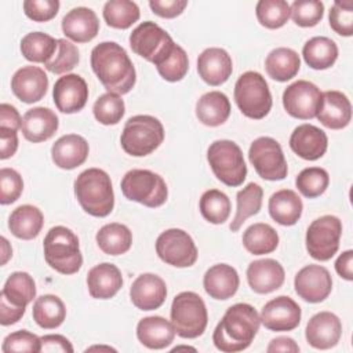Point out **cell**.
Segmentation results:
<instances>
[{"label":"cell","mask_w":353,"mask_h":353,"mask_svg":"<svg viewBox=\"0 0 353 353\" xmlns=\"http://www.w3.org/2000/svg\"><path fill=\"white\" fill-rule=\"evenodd\" d=\"M1 243H3V258H1V265H4V263L8 261V258L12 255V250H11V247H10V244H8V241H7V239H6V237H1Z\"/></svg>","instance_id":"cell-61"},{"label":"cell","mask_w":353,"mask_h":353,"mask_svg":"<svg viewBox=\"0 0 353 353\" xmlns=\"http://www.w3.org/2000/svg\"><path fill=\"white\" fill-rule=\"evenodd\" d=\"M26 307L11 305L6 298L0 296V323L1 325H11L18 323L25 314Z\"/></svg>","instance_id":"cell-58"},{"label":"cell","mask_w":353,"mask_h":353,"mask_svg":"<svg viewBox=\"0 0 353 353\" xmlns=\"http://www.w3.org/2000/svg\"><path fill=\"white\" fill-rule=\"evenodd\" d=\"M186 0H150L149 7L150 10L161 17V18H175L183 12L186 8Z\"/></svg>","instance_id":"cell-54"},{"label":"cell","mask_w":353,"mask_h":353,"mask_svg":"<svg viewBox=\"0 0 353 353\" xmlns=\"http://www.w3.org/2000/svg\"><path fill=\"white\" fill-rule=\"evenodd\" d=\"M175 328L172 323L161 316H149L139 320L137 336L139 342L149 349H164L174 342Z\"/></svg>","instance_id":"cell-30"},{"label":"cell","mask_w":353,"mask_h":353,"mask_svg":"<svg viewBox=\"0 0 353 353\" xmlns=\"http://www.w3.org/2000/svg\"><path fill=\"white\" fill-rule=\"evenodd\" d=\"M234 101L240 112L254 120H261L272 109V94L265 77L254 70L243 73L234 84Z\"/></svg>","instance_id":"cell-7"},{"label":"cell","mask_w":353,"mask_h":353,"mask_svg":"<svg viewBox=\"0 0 353 353\" xmlns=\"http://www.w3.org/2000/svg\"><path fill=\"white\" fill-rule=\"evenodd\" d=\"M92 112L97 121H99L103 125H113L123 119L125 105L120 95L106 92L95 101Z\"/></svg>","instance_id":"cell-46"},{"label":"cell","mask_w":353,"mask_h":353,"mask_svg":"<svg viewBox=\"0 0 353 353\" xmlns=\"http://www.w3.org/2000/svg\"><path fill=\"white\" fill-rule=\"evenodd\" d=\"M22 119L15 106L10 103L0 105V128L18 131L21 128Z\"/></svg>","instance_id":"cell-56"},{"label":"cell","mask_w":353,"mask_h":353,"mask_svg":"<svg viewBox=\"0 0 353 353\" xmlns=\"http://www.w3.org/2000/svg\"><path fill=\"white\" fill-rule=\"evenodd\" d=\"M262 197H263V190L255 182L248 183L245 188L237 192L236 215L229 225L232 232H237L250 216L256 215L259 212L262 207Z\"/></svg>","instance_id":"cell-40"},{"label":"cell","mask_w":353,"mask_h":353,"mask_svg":"<svg viewBox=\"0 0 353 353\" xmlns=\"http://www.w3.org/2000/svg\"><path fill=\"white\" fill-rule=\"evenodd\" d=\"M79 61H80V55H79L77 47L66 39H58L57 51L54 57L44 63V66L48 72L54 74H63L74 69Z\"/></svg>","instance_id":"cell-47"},{"label":"cell","mask_w":353,"mask_h":353,"mask_svg":"<svg viewBox=\"0 0 353 353\" xmlns=\"http://www.w3.org/2000/svg\"><path fill=\"white\" fill-rule=\"evenodd\" d=\"M320 102V88L307 80L294 81L283 92V106L285 112L299 120L316 117Z\"/></svg>","instance_id":"cell-14"},{"label":"cell","mask_w":353,"mask_h":353,"mask_svg":"<svg viewBox=\"0 0 353 353\" xmlns=\"http://www.w3.org/2000/svg\"><path fill=\"white\" fill-rule=\"evenodd\" d=\"M342 335V323L339 317L331 312H319L310 317L305 330L307 343L314 349L334 347Z\"/></svg>","instance_id":"cell-18"},{"label":"cell","mask_w":353,"mask_h":353,"mask_svg":"<svg viewBox=\"0 0 353 353\" xmlns=\"http://www.w3.org/2000/svg\"><path fill=\"white\" fill-rule=\"evenodd\" d=\"M120 186L125 199L149 208L163 205L168 197L165 181L150 170H130L123 176Z\"/></svg>","instance_id":"cell-9"},{"label":"cell","mask_w":353,"mask_h":353,"mask_svg":"<svg viewBox=\"0 0 353 353\" xmlns=\"http://www.w3.org/2000/svg\"><path fill=\"white\" fill-rule=\"evenodd\" d=\"M294 288L298 296L303 301L309 303H319L331 294L332 279L324 266L307 265L295 274Z\"/></svg>","instance_id":"cell-15"},{"label":"cell","mask_w":353,"mask_h":353,"mask_svg":"<svg viewBox=\"0 0 353 353\" xmlns=\"http://www.w3.org/2000/svg\"><path fill=\"white\" fill-rule=\"evenodd\" d=\"M4 353L11 352H41V338L26 330H19L8 334L1 345Z\"/></svg>","instance_id":"cell-51"},{"label":"cell","mask_w":353,"mask_h":353,"mask_svg":"<svg viewBox=\"0 0 353 353\" xmlns=\"http://www.w3.org/2000/svg\"><path fill=\"white\" fill-rule=\"evenodd\" d=\"M41 352L52 353V352H61V353H72L73 346L68 338L59 334H50L41 336Z\"/></svg>","instance_id":"cell-55"},{"label":"cell","mask_w":353,"mask_h":353,"mask_svg":"<svg viewBox=\"0 0 353 353\" xmlns=\"http://www.w3.org/2000/svg\"><path fill=\"white\" fill-rule=\"evenodd\" d=\"M130 298L132 305L141 310L159 309L167 298L165 283L157 274L142 273L132 281Z\"/></svg>","instance_id":"cell-20"},{"label":"cell","mask_w":353,"mask_h":353,"mask_svg":"<svg viewBox=\"0 0 353 353\" xmlns=\"http://www.w3.org/2000/svg\"><path fill=\"white\" fill-rule=\"evenodd\" d=\"M171 323L185 339H194L205 331L208 313L203 298L192 291L179 292L171 305Z\"/></svg>","instance_id":"cell-6"},{"label":"cell","mask_w":353,"mask_h":353,"mask_svg":"<svg viewBox=\"0 0 353 353\" xmlns=\"http://www.w3.org/2000/svg\"><path fill=\"white\" fill-rule=\"evenodd\" d=\"M52 98L59 112L68 114L77 113L85 106L88 99L87 83L79 74H65L55 81Z\"/></svg>","instance_id":"cell-17"},{"label":"cell","mask_w":353,"mask_h":353,"mask_svg":"<svg viewBox=\"0 0 353 353\" xmlns=\"http://www.w3.org/2000/svg\"><path fill=\"white\" fill-rule=\"evenodd\" d=\"M240 279L236 269L228 263H216L211 266L203 279L205 292L218 301L232 298L239 290Z\"/></svg>","instance_id":"cell-29"},{"label":"cell","mask_w":353,"mask_h":353,"mask_svg":"<svg viewBox=\"0 0 353 353\" xmlns=\"http://www.w3.org/2000/svg\"><path fill=\"white\" fill-rule=\"evenodd\" d=\"M164 141V127L159 119L149 114L130 117L123 128L120 143L127 154L143 157L154 152Z\"/></svg>","instance_id":"cell-5"},{"label":"cell","mask_w":353,"mask_h":353,"mask_svg":"<svg viewBox=\"0 0 353 353\" xmlns=\"http://www.w3.org/2000/svg\"><path fill=\"white\" fill-rule=\"evenodd\" d=\"M335 270L342 279L347 281L353 280V251L352 250H347L338 256V259L335 261Z\"/></svg>","instance_id":"cell-59"},{"label":"cell","mask_w":353,"mask_h":353,"mask_svg":"<svg viewBox=\"0 0 353 353\" xmlns=\"http://www.w3.org/2000/svg\"><path fill=\"white\" fill-rule=\"evenodd\" d=\"M330 183L328 172L321 167H307L303 168L296 179L295 185L302 196L307 199H314L321 196Z\"/></svg>","instance_id":"cell-45"},{"label":"cell","mask_w":353,"mask_h":353,"mask_svg":"<svg viewBox=\"0 0 353 353\" xmlns=\"http://www.w3.org/2000/svg\"><path fill=\"white\" fill-rule=\"evenodd\" d=\"M302 55L307 66L316 70H324L335 63L338 58V47L330 37L316 36L305 43Z\"/></svg>","instance_id":"cell-35"},{"label":"cell","mask_w":353,"mask_h":353,"mask_svg":"<svg viewBox=\"0 0 353 353\" xmlns=\"http://www.w3.org/2000/svg\"><path fill=\"white\" fill-rule=\"evenodd\" d=\"M159 74L171 83L182 80L189 70V59L186 51L181 46H175L171 55L159 66H156Z\"/></svg>","instance_id":"cell-49"},{"label":"cell","mask_w":353,"mask_h":353,"mask_svg":"<svg viewBox=\"0 0 353 353\" xmlns=\"http://www.w3.org/2000/svg\"><path fill=\"white\" fill-rule=\"evenodd\" d=\"M91 68L108 92L124 95L135 85L137 73L132 61L114 41H102L92 48Z\"/></svg>","instance_id":"cell-1"},{"label":"cell","mask_w":353,"mask_h":353,"mask_svg":"<svg viewBox=\"0 0 353 353\" xmlns=\"http://www.w3.org/2000/svg\"><path fill=\"white\" fill-rule=\"evenodd\" d=\"M248 159L256 174L266 181H281L288 167L280 143L270 137L256 138L248 150Z\"/></svg>","instance_id":"cell-12"},{"label":"cell","mask_w":353,"mask_h":353,"mask_svg":"<svg viewBox=\"0 0 353 353\" xmlns=\"http://www.w3.org/2000/svg\"><path fill=\"white\" fill-rule=\"evenodd\" d=\"M0 296L6 298L11 305L26 307L36 296V284L33 277L26 272H14L6 280Z\"/></svg>","instance_id":"cell-38"},{"label":"cell","mask_w":353,"mask_h":353,"mask_svg":"<svg viewBox=\"0 0 353 353\" xmlns=\"http://www.w3.org/2000/svg\"><path fill=\"white\" fill-rule=\"evenodd\" d=\"M179 349H192V350H194V347H189V346H176V347L172 349V352H176V350H179Z\"/></svg>","instance_id":"cell-62"},{"label":"cell","mask_w":353,"mask_h":353,"mask_svg":"<svg viewBox=\"0 0 353 353\" xmlns=\"http://www.w3.org/2000/svg\"><path fill=\"white\" fill-rule=\"evenodd\" d=\"M44 259L58 273H77L83 265L79 237L66 226L51 228L43 241Z\"/></svg>","instance_id":"cell-4"},{"label":"cell","mask_w":353,"mask_h":353,"mask_svg":"<svg viewBox=\"0 0 353 353\" xmlns=\"http://www.w3.org/2000/svg\"><path fill=\"white\" fill-rule=\"evenodd\" d=\"M23 190V181L18 171L12 168L0 170V203L3 205L17 201Z\"/></svg>","instance_id":"cell-52"},{"label":"cell","mask_w":353,"mask_h":353,"mask_svg":"<svg viewBox=\"0 0 353 353\" xmlns=\"http://www.w3.org/2000/svg\"><path fill=\"white\" fill-rule=\"evenodd\" d=\"M103 19L114 29H128L139 19V7L130 0H109L103 6Z\"/></svg>","instance_id":"cell-42"},{"label":"cell","mask_w":353,"mask_h":353,"mask_svg":"<svg viewBox=\"0 0 353 353\" xmlns=\"http://www.w3.org/2000/svg\"><path fill=\"white\" fill-rule=\"evenodd\" d=\"M199 208L205 221L214 225H221L228 221L230 215V200L223 192L210 189L201 194Z\"/></svg>","instance_id":"cell-43"},{"label":"cell","mask_w":353,"mask_h":353,"mask_svg":"<svg viewBox=\"0 0 353 353\" xmlns=\"http://www.w3.org/2000/svg\"><path fill=\"white\" fill-rule=\"evenodd\" d=\"M207 160L214 175L225 185L240 186L247 176V165L240 146L229 139L214 141L207 150Z\"/></svg>","instance_id":"cell-8"},{"label":"cell","mask_w":353,"mask_h":353,"mask_svg":"<svg viewBox=\"0 0 353 353\" xmlns=\"http://www.w3.org/2000/svg\"><path fill=\"white\" fill-rule=\"evenodd\" d=\"M301 68V59L295 50L279 47L272 50L265 59V69L269 77L276 81H287L295 77Z\"/></svg>","instance_id":"cell-34"},{"label":"cell","mask_w":353,"mask_h":353,"mask_svg":"<svg viewBox=\"0 0 353 353\" xmlns=\"http://www.w3.org/2000/svg\"><path fill=\"white\" fill-rule=\"evenodd\" d=\"M32 314L39 327L44 330H54L63 323L66 317V307L59 296L46 294L36 298Z\"/></svg>","instance_id":"cell-36"},{"label":"cell","mask_w":353,"mask_h":353,"mask_svg":"<svg viewBox=\"0 0 353 353\" xmlns=\"http://www.w3.org/2000/svg\"><path fill=\"white\" fill-rule=\"evenodd\" d=\"M301 307L290 296L270 299L261 312V323L270 331H292L301 323Z\"/></svg>","instance_id":"cell-16"},{"label":"cell","mask_w":353,"mask_h":353,"mask_svg":"<svg viewBox=\"0 0 353 353\" xmlns=\"http://www.w3.org/2000/svg\"><path fill=\"white\" fill-rule=\"evenodd\" d=\"M156 252L167 265L189 268L197 261V248L190 234L182 229H168L156 240Z\"/></svg>","instance_id":"cell-13"},{"label":"cell","mask_w":353,"mask_h":353,"mask_svg":"<svg viewBox=\"0 0 353 353\" xmlns=\"http://www.w3.org/2000/svg\"><path fill=\"white\" fill-rule=\"evenodd\" d=\"M59 120L58 116L48 108L37 106L29 109L23 117L21 124V131L29 142L37 143L50 139L58 130Z\"/></svg>","instance_id":"cell-26"},{"label":"cell","mask_w":353,"mask_h":353,"mask_svg":"<svg viewBox=\"0 0 353 353\" xmlns=\"http://www.w3.org/2000/svg\"><path fill=\"white\" fill-rule=\"evenodd\" d=\"M268 352H291V353H298L299 346L296 342L290 338V336H277L270 341V343L266 347Z\"/></svg>","instance_id":"cell-60"},{"label":"cell","mask_w":353,"mask_h":353,"mask_svg":"<svg viewBox=\"0 0 353 353\" xmlns=\"http://www.w3.org/2000/svg\"><path fill=\"white\" fill-rule=\"evenodd\" d=\"M88 152V143L81 135L66 134L52 145L51 157L57 167L62 170H73L87 160Z\"/></svg>","instance_id":"cell-27"},{"label":"cell","mask_w":353,"mask_h":353,"mask_svg":"<svg viewBox=\"0 0 353 353\" xmlns=\"http://www.w3.org/2000/svg\"><path fill=\"white\" fill-rule=\"evenodd\" d=\"M259 325L261 317L254 306L248 303L232 305L216 324L212 342L221 352H241L251 345Z\"/></svg>","instance_id":"cell-2"},{"label":"cell","mask_w":353,"mask_h":353,"mask_svg":"<svg viewBox=\"0 0 353 353\" xmlns=\"http://www.w3.org/2000/svg\"><path fill=\"white\" fill-rule=\"evenodd\" d=\"M44 223L43 212L30 204L17 207L8 218V229L21 240H32L39 236Z\"/></svg>","instance_id":"cell-33"},{"label":"cell","mask_w":353,"mask_h":353,"mask_svg":"<svg viewBox=\"0 0 353 353\" xmlns=\"http://www.w3.org/2000/svg\"><path fill=\"white\" fill-rule=\"evenodd\" d=\"M258 22L268 29L284 26L291 15L290 4L284 0H259L255 7Z\"/></svg>","instance_id":"cell-44"},{"label":"cell","mask_w":353,"mask_h":353,"mask_svg":"<svg viewBox=\"0 0 353 353\" xmlns=\"http://www.w3.org/2000/svg\"><path fill=\"white\" fill-rule=\"evenodd\" d=\"M59 10L58 0H25V15L34 22H47L52 19Z\"/></svg>","instance_id":"cell-53"},{"label":"cell","mask_w":353,"mask_h":353,"mask_svg":"<svg viewBox=\"0 0 353 353\" xmlns=\"http://www.w3.org/2000/svg\"><path fill=\"white\" fill-rule=\"evenodd\" d=\"M292 21L301 28L316 26L324 15V4L319 0H295L290 6Z\"/></svg>","instance_id":"cell-48"},{"label":"cell","mask_w":353,"mask_h":353,"mask_svg":"<svg viewBox=\"0 0 353 353\" xmlns=\"http://www.w3.org/2000/svg\"><path fill=\"white\" fill-rule=\"evenodd\" d=\"M285 279L284 268L272 258L258 259L247 268V281L256 294H269L279 290Z\"/></svg>","instance_id":"cell-24"},{"label":"cell","mask_w":353,"mask_h":353,"mask_svg":"<svg viewBox=\"0 0 353 353\" xmlns=\"http://www.w3.org/2000/svg\"><path fill=\"white\" fill-rule=\"evenodd\" d=\"M47 88L48 77L39 66H22L11 77V90L14 95L25 103H33L43 99Z\"/></svg>","instance_id":"cell-19"},{"label":"cell","mask_w":353,"mask_h":353,"mask_svg":"<svg viewBox=\"0 0 353 353\" xmlns=\"http://www.w3.org/2000/svg\"><path fill=\"white\" fill-rule=\"evenodd\" d=\"M123 285V277L119 268L113 263L103 262L88 270L87 287L95 299L113 298Z\"/></svg>","instance_id":"cell-28"},{"label":"cell","mask_w":353,"mask_h":353,"mask_svg":"<svg viewBox=\"0 0 353 353\" xmlns=\"http://www.w3.org/2000/svg\"><path fill=\"white\" fill-rule=\"evenodd\" d=\"M229 98L221 91L205 92L199 98L196 103V116L204 125L218 127L229 119Z\"/></svg>","instance_id":"cell-32"},{"label":"cell","mask_w":353,"mask_h":353,"mask_svg":"<svg viewBox=\"0 0 353 353\" xmlns=\"http://www.w3.org/2000/svg\"><path fill=\"white\" fill-rule=\"evenodd\" d=\"M331 29L345 37L353 34V1H334L328 15Z\"/></svg>","instance_id":"cell-50"},{"label":"cell","mask_w":353,"mask_h":353,"mask_svg":"<svg viewBox=\"0 0 353 353\" xmlns=\"http://www.w3.org/2000/svg\"><path fill=\"white\" fill-rule=\"evenodd\" d=\"M268 207L272 219L283 226L295 225L303 210L301 197L291 189H281L273 193L269 199Z\"/></svg>","instance_id":"cell-31"},{"label":"cell","mask_w":353,"mask_h":353,"mask_svg":"<svg viewBox=\"0 0 353 353\" xmlns=\"http://www.w3.org/2000/svg\"><path fill=\"white\" fill-rule=\"evenodd\" d=\"M197 72L207 84L214 87L221 85L228 81L233 72L232 58L223 48H205L197 58Z\"/></svg>","instance_id":"cell-23"},{"label":"cell","mask_w":353,"mask_h":353,"mask_svg":"<svg viewBox=\"0 0 353 353\" xmlns=\"http://www.w3.org/2000/svg\"><path fill=\"white\" fill-rule=\"evenodd\" d=\"M63 34L76 43H88L99 32V21L97 14L87 7L72 8L62 18Z\"/></svg>","instance_id":"cell-25"},{"label":"cell","mask_w":353,"mask_h":353,"mask_svg":"<svg viewBox=\"0 0 353 353\" xmlns=\"http://www.w3.org/2000/svg\"><path fill=\"white\" fill-rule=\"evenodd\" d=\"M316 117L319 121L331 130H342L352 120V105L349 98L335 90L321 92V102Z\"/></svg>","instance_id":"cell-21"},{"label":"cell","mask_w":353,"mask_h":353,"mask_svg":"<svg viewBox=\"0 0 353 353\" xmlns=\"http://www.w3.org/2000/svg\"><path fill=\"white\" fill-rule=\"evenodd\" d=\"M18 149V135L14 130L0 128V159L6 160L15 154Z\"/></svg>","instance_id":"cell-57"},{"label":"cell","mask_w":353,"mask_h":353,"mask_svg":"<svg viewBox=\"0 0 353 353\" xmlns=\"http://www.w3.org/2000/svg\"><path fill=\"white\" fill-rule=\"evenodd\" d=\"M58 47V40L43 32H32L22 37L21 52L25 59L34 63L48 62Z\"/></svg>","instance_id":"cell-41"},{"label":"cell","mask_w":353,"mask_h":353,"mask_svg":"<svg viewBox=\"0 0 353 353\" xmlns=\"http://www.w3.org/2000/svg\"><path fill=\"white\" fill-rule=\"evenodd\" d=\"M97 244L108 255L125 254L132 244V234L130 229L117 222L108 223L97 232Z\"/></svg>","instance_id":"cell-37"},{"label":"cell","mask_w":353,"mask_h":353,"mask_svg":"<svg viewBox=\"0 0 353 353\" xmlns=\"http://www.w3.org/2000/svg\"><path fill=\"white\" fill-rule=\"evenodd\" d=\"M342 222L335 215H323L314 219L306 230V250L317 261H330L339 248Z\"/></svg>","instance_id":"cell-11"},{"label":"cell","mask_w":353,"mask_h":353,"mask_svg":"<svg viewBox=\"0 0 353 353\" xmlns=\"http://www.w3.org/2000/svg\"><path fill=\"white\" fill-rule=\"evenodd\" d=\"M176 43L157 23L145 21L139 23L130 34L131 50L146 61L159 66L174 51Z\"/></svg>","instance_id":"cell-10"},{"label":"cell","mask_w":353,"mask_h":353,"mask_svg":"<svg viewBox=\"0 0 353 353\" xmlns=\"http://www.w3.org/2000/svg\"><path fill=\"white\" fill-rule=\"evenodd\" d=\"M74 196L81 208L97 218L108 216L114 207L110 176L101 168H88L74 181Z\"/></svg>","instance_id":"cell-3"},{"label":"cell","mask_w":353,"mask_h":353,"mask_svg":"<svg viewBox=\"0 0 353 353\" xmlns=\"http://www.w3.org/2000/svg\"><path fill=\"white\" fill-rule=\"evenodd\" d=\"M327 146V134L313 124L298 125L290 137L291 150L303 160L313 161L323 157Z\"/></svg>","instance_id":"cell-22"},{"label":"cell","mask_w":353,"mask_h":353,"mask_svg":"<svg viewBox=\"0 0 353 353\" xmlns=\"http://www.w3.org/2000/svg\"><path fill=\"white\" fill-rule=\"evenodd\" d=\"M243 245L252 255L270 254L279 245V234L268 223H252L243 234Z\"/></svg>","instance_id":"cell-39"}]
</instances>
